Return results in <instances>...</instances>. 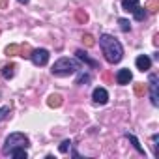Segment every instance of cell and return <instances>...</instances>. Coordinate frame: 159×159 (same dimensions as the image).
<instances>
[{
	"label": "cell",
	"mask_w": 159,
	"mask_h": 159,
	"mask_svg": "<svg viewBox=\"0 0 159 159\" xmlns=\"http://www.w3.org/2000/svg\"><path fill=\"white\" fill-rule=\"evenodd\" d=\"M99 47H101V52L105 54V60L109 64H118L124 56L122 43L111 34H101L99 36Z\"/></svg>",
	"instance_id": "6da1fadb"
},
{
	"label": "cell",
	"mask_w": 159,
	"mask_h": 159,
	"mask_svg": "<svg viewBox=\"0 0 159 159\" xmlns=\"http://www.w3.org/2000/svg\"><path fill=\"white\" fill-rule=\"evenodd\" d=\"M79 69H81V64H79L75 58H67V56H64V58H60V60H56V62L52 64L51 73L56 75V77H67V75L77 73Z\"/></svg>",
	"instance_id": "7a4b0ae2"
},
{
	"label": "cell",
	"mask_w": 159,
	"mask_h": 159,
	"mask_svg": "<svg viewBox=\"0 0 159 159\" xmlns=\"http://www.w3.org/2000/svg\"><path fill=\"white\" fill-rule=\"evenodd\" d=\"M28 148L30 146V140H28V137L25 135V133H11V135H8V139L4 140V146H2V153L4 155H8L13 148Z\"/></svg>",
	"instance_id": "3957f363"
},
{
	"label": "cell",
	"mask_w": 159,
	"mask_h": 159,
	"mask_svg": "<svg viewBox=\"0 0 159 159\" xmlns=\"http://www.w3.org/2000/svg\"><path fill=\"white\" fill-rule=\"evenodd\" d=\"M49 56L51 54H49L47 49H34V51H30V60H32L34 66H47Z\"/></svg>",
	"instance_id": "277c9868"
},
{
	"label": "cell",
	"mask_w": 159,
	"mask_h": 159,
	"mask_svg": "<svg viewBox=\"0 0 159 159\" xmlns=\"http://www.w3.org/2000/svg\"><path fill=\"white\" fill-rule=\"evenodd\" d=\"M148 84H150V99H152V105L157 107V105H159V92H157V86H159V84H157V75H155V73L150 75Z\"/></svg>",
	"instance_id": "5b68a950"
},
{
	"label": "cell",
	"mask_w": 159,
	"mask_h": 159,
	"mask_svg": "<svg viewBox=\"0 0 159 159\" xmlns=\"http://www.w3.org/2000/svg\"><path fill=\"white\" fill-rule=\"evenodd\" d=\"M92 99H94V103H98V105H105V103L109 101V92L99 86V88H96V90L92 92Z\"/></svg>",
	"instance_id": "8992f818"
},
{
	"label": "cell",
	"mask_w": 159,
	"mask_h": 159,
	"mask_svg": "<svg viewBox=\"0 0 159 159\" xmlns=\"http://www.w3.org/2000/svg\"><path fill=\"white\" fill-rule=\"evenodd\" d=\"M135 66H137V69H139V71H148V69L152 67V58H150V56H146V54H140V56H137Z\"/></svg>",
	"instance_id": "52a82bcc"
},
{
	"label": "cell",
	"mask_w": 159,
	"mask_h": 159,
	"mask_svg": "<svg viewBox=\"0 0 159 159\" xmlns=\"http://www.w3.org/2000/svg\"><path fill=\"white\" fill-rule=\"evenodd\" d=\"M131 79H133V73H131L127 67H124V69H120V71L116 73V83H118V84H129Z\"/></svg>",
	"instance_id": "ba28073f"
},
{
	"label": "cell",
	"mask_w": 159,
	"mask_h": 159,
	"mask_svg": "<svg viewBox=\"0 0 159 159\" xmlns=\"http://www.w3.org/2000/svg\"><path fill=\"white\" fill-rule=\"evenodd\" d=\"M75 54H77V58H79V60H83V62H86V64H88L90 67H99V64H98L96 60H92V58H90V56H88V54H86V52H84L83 49H79V51H77Z\"/></svg>",
	"instance_id": "9c48e42d"
},
{
	"label": "cell",
	"mask_w": 159,
	"mask_h": 159,
	"mask_svg": "<svg viewBox=\"0 0 159 159\" xmlns=\"http://www.w3.org/2000/svg\"><path fill=\"white\" fill-rule=\"evenodd\" d=\"M8 155H10V157H15V159H26V157H28L26 148H21V146H19V148H13Z\"/></svg>",
	"instance_id": "30bf717a"
},
{
	"label": "cell",
	"mask_w": 159,
	"mask_h": 159,
	"mask_svg": "<svg viewBox=\"0 0 159 159\" xmlns=\"http://www.w3.org/2000/svg\"><path fill=\"white\" fill-rule=\"evenodd\" d=\"M122 8L125 11H131L133 13V10L139 8V0H122Z\"/></svg>",
	"instance_id": "8fae6325"
},
{
	"label": "cell",
	"mask_w": 159,
	"mask_h": 159,
	"mask_svg": "<svg viewBox=\"0 0 159 159\" xmlns=\"http://www.w3.org/2000/svg\"><path fill=\"white\" fill-rule=\"evenodd\" d=\"M133 15H135L137 21H144V19L148 17V11H146V8H140V6H139V8L133 10Z\"/></svg>",
	"instance_id": "7c38bea8"
},
{
	"label": "cell",
	"mask_w": 159,
	"mask_h": 159,
	"mask_svg": "<svg viewBox=\"0 0 159 159\" xmlns=\"http://www.w3.org/2000/svg\"><path fill=\"white\" fill-rule=\"evenodd\" d=\"M125 137H127V139H129V140H131V144H133V146H135V150H137V152H139V153H142V155H144V148H142V146H140V142H139V140H137V137H135V135H131V133H125Z\"/></svg>",
	"instance_id": "4fadbf2b"
},
{
	"label": "cell",
	"mask_w": 159,
	"mask_h": 159,
	"mask_svg": "<svg viewBox=\"0 0 159 159\" xmlns=\"http://www.w3.org/2000/svg\"><path fill=\"white\" fill-rule=\"evenodd\" d=\"M47 103H49V107H60L62 105V96L60 94H52Z\"/></svg>",
	"instance_id": "5bb4252c"
},
{
	"label": "cell",
	"mask_w": 159,
	"mask_h": 159,
	"mask_svg": "<svg viewBox=\"0 0 159 159\" xmlns=\"http://www.w3.org/2000/svg\"><path fill=\"white\" fill-rule=\"evenodd\" d=\"M13 69H15L13 64L4 66V67H2V77H4V79H11V77H13Z\"/></svg>",
	"instance_id": "9a60e30c"
},
{
	"label": "cell",
	"mask_w": 159,
	"mask_h": 159,
	"mask_svg": "<svg viewBox=\"0 0 159 159\" xmlns=\"http://www.w3.org/2000/svg\"><path fill=\"white\" fill-rule=\"evenodd\" d=\"M118 25H120V30H122V32H129V30H131V23H129L127 19H124V17L118 19Z\"/></svg>",
	"instance_id": "2e32d148"
},
{
	"label": "cell",
	"mask_w": 159,
	"mask_h": 159,
	"mask_svg": "<svg viewBox=\"0 0 159 159\" xmlns=\"http://www.w3.org/2000/svg\"><path fill=\"white\" fill-rule=\"evenodd\" d=\"M88 83H90V75H88V73L79 75V79L75 81V84H88Z\"/></svg>",
	"instance_id": "e0dca14e"
},
{
	"label": "cell",
	"mask_w": 159,
	"mask_h": 159,
	"mask_svg": "<svg viewBox=\"0 0 159 159\" xmlns=\"http://www.w3.org/2000/svg\"><path fill=\"white\" fill-rule=\"evenodd\" d=\"M58 150H60V153H67V152L71 150V140H64V142L58 146Z\"/></svg>",
	"instance_id": "ac0fdd59"
},
{
	"label": "cell",
	"mask_w": 159,
	"mask_h": 159,
	"mask_svg": "<svg viewBox=\"0 0 159 159\" xmlns=\"http://www.w3.org/2000/svg\"><path fill=\"white\" fill-rule=\"evenodd\" d=\"M144 92H146V84H144V83L135 84V94H137V96H142Z\"/></svg>",
	"instance_id": "d6986e66"
},
{
	"label": "cell",
	"mask_w": 159,
	"mask_h": 159,
	"mask_svg": "<svg viewBox=\"0 0 159 159\" xmlns=\"http://www.w3.org/2000/svg\"><path fill=\"white\" fill-rule=\"evenodd\" d=\"M19 52V45H10L8 49H6V54L8 56H13V54H17Z\"/></svg>",
	"instance_id": "ffe728a7"
},
{
	"label": "cell",
	"mask_w": 159,
	"mask_h": 159,
	"mask_svg": "<svg viewBox=\"0 0 159 159\" xmlns=\"http://www.w3.org/2000/svg\"><path fill=\"white\" fill-rule=\"evenodd\" d=\"M146 10L148 11H157V2H155V0H150V2L146 4Z\"/></svg>",
	"instance_id": "44dd1931"
},
{
	"label": "cell",
	"mask_w": 159,
	"mask_h": 159,
	"mask_svg": "<svg viewBox=\"0 0 159 159\" xmlns=\"http://www.w3.org/2000/svg\"><path fill=\"white\" fill-rule=\"evenodd\" d=\"M83 39H84L86 47H92V45H94V38H92L90 34H84V36H83Z\"/></svg>",
	"instance_id": "7402d4cb"
},
{
	"label": "cell",
	"mask_w": 159,
	"mask_h": 159,
	"mask_svg": "<svg viewBox=\"0 0 159 159\" xmlns=\"http://www.w3.org/2000/svg\"><path fill=\"white\" fill-rule=\"evenodd\" d=\"M10 114V107H0V120H4Z\"/></svg>",
	"instance_id": "603a6c76"
},
{
	"label": "cell",
	"mask_w": 159,
	"mask_h": 159,
	"mask_svg": "<svg viewBox=\"0 0 159 159\" xmlns=\"http://www.w3.org/2000/svg\"><path fill=\"white\" fill-rule=\"evenodd\" d=\"M77 19H79V21H83V23H86V13L79 11V13H77Z\"/></svg>",
	"instance_id": "cb8c5ba5"
},
{
	"label": "cell",
	"mask_w": 159,
	"mask_h": 159,
	"mask_svg": "<svg viewBox=\"0 0 159 159\" xmlns=\"http://www.w3.org/2000/svg\"><path fill=\"white\" fill-rule=\"evenodd\" d=\"M0 8H6V0H0Z\"/></svg>",
	"instance_id": "d4e9b609"
},
{
	"label": "cell",
	"mask_w": 159,
	"mask_h": 159,
	"mask_svg": "<svg viewBox=\"0 0 159 159\" xmlns=\"http://www.w3.org/2000/svg\"><path fill=\"white\" fill-rule=\"evenodd\" d=\"M17 2H21V4H28V0H17Z\"/></svg>",
	"instance_id": "484cf974"
}]
</instances>
